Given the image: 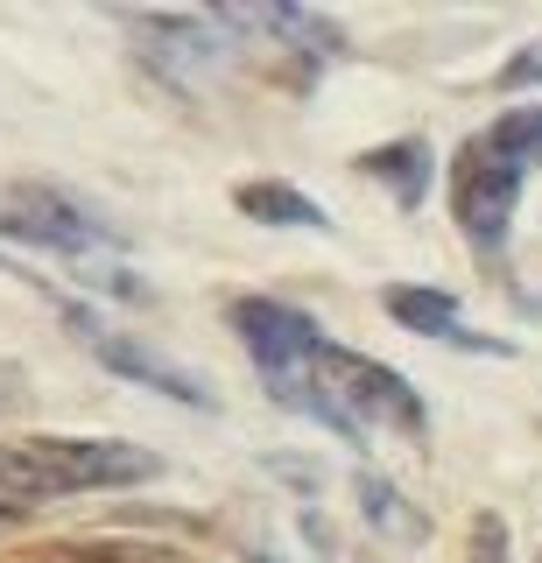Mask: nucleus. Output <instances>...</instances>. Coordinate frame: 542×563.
<instances>
[{"instance_id":"ddd939ff","label":"nucleus","mask_w":542,"mask_h":563,"mask_svg":"<svg viewBox=\"0 0 542 563\" xmlns=\"http://www.w3.org/2000/svg\"><path fill=\"white\" fill-rule=\"evenodd\" d=\"M472 563H507V521L500 515L472 521Z\"/></svg>"},{"instance_id":"dca6fc26","label":"nucleus","mask_w":542,"mask_h":563,"mask_svg":"<svg viewBox=\"0 0 542 563\" xmlns=\"http://www.w3.org/2000/svg\"><path fill=\"white\" fill-rule=\"evenodd\" d=\"M535 563H542V556H535Z\"/></svg>"},{"instance_id":"423d86ee","label":"nucleus","mask_w":542,"mask_h":563,"mask_svg":"<svg viewBox=\"0 0 542 563\" xmlns=\"http://www.w3.org/2000/svg\"><path fill=\"white\" fill-rule=\"evenodd\" d=\"M71 324H78V339L92 345V352H99V360L113 366L120 380H142V387H155V395L184 401V409H212V387H204L198 374H184V366H169L163 352H148V345L120 339V331H107L99 317H85V310H71Z\"/></svg>"},{"instance_id":"f257e3e1","label":"nucleus","mask_w":542,"mask_h":563,"mask_svg":"<svg viewBox=\"0 0 542 563\" xmlns=\"http://www.w3.org/2000/svg\"><path fill=\"white\" fill-rule=\"evenodd\" d=\"M163 472V457L113 437H29L0 451V493L22 500H57V493H92V486H142Z\"/></svg>"},{"instance_id":"9d476101","label":"nucleus","mask_w":542,"mask_h":563,"mask_svg":"<svg viewBox=\"0 0 542 563\" xmlns=\"http://www.w3.org/2000/svg\"><path fill=\"white\" fill-rule=\"evenodd\" d=\"M240 198V211L247 219H261V225H310V233H324V205L318 198H303V190H289V184H240L233 190Z\"/></svg>"},{"instance_id":"39448f33","label":"nucleus","mask_w":542,"mask_h":563,"mask_svg":"<svg viewBox=\"0 0 542 563\" xmlns=\"http://www.w3.org/2000/svg\"><path fill=\"white\" fill-rule=\"evenodd\" d=\"M451 198H458L465 240L479 246V254H500L507 219H515V205H521V169L507 163V155H494L486 141H472L458 155V176H451Z\"/></svg>"},{"instance_id":"0eeeda50","label":"nucleus","mask_w":542,"mask_h":563,"mask_svg":"<svg viewBox=\"0 0 542 563\" xmlns=\"http://www.w3.org/2000/svg\"><path fill=\"white\" fill-rule=\"evenodd\" d=\"M134 29L148 35V57L177 85H198V78H212L225 64V43H219L212 14H134Z\"/></svg>"},{"instance_id":"f8f14e48","label":"nucleus","mask_w":542,"mask_h":563,"mask_svg":"<svg viewBox=\"0 0 542 563\" xmlns=\"http://www.w3.org/2000/svg\"><path fill=\"white\" fill-rule=\"evenodd\" d=\"M360 507H366V521L374 528H388V536H423V515H409L401 507V493L388 486V479H374V472H360Z\"/></svg>"},{"instance_id":"f03ea898","label":"nucleus","mask_w":542,"mask_h":563,"mask_svg":"<svg viewBox=\"0 0 542 563\" xmlns=\"http://www.w3.org/2000/svg\"><path fill=\"white\" fill-rule=\"evenodd\" d=\"M233 331H240L247 360L261 366V380H268V395L283 401V409L324 422V430H339V416H331V401H324V387H318L324 331L310 324L303 310L275 303V296H240V303H233Z\"/></svg>"},{"instance_id":"4468645a","label":"nucleus","mask_w":542,"mask_h":563,"mask_svg":"<svg viewBox=\"0 0 542 563\" xmlns=\"http://www.w3.org/2000/svg\"><path fill=\"white\" fill-rule=\"evenodd\" d=\"M521 85H542V43H529L521 57H507V70H500V92H521Z\"/></svg>"},{"instance_id":"1a4fd4ad","label":"nucleus","mask_w":542,"mask_h":563,"mask_svg":"<svg viewBox=\"0 0 542 563\" xmlns=\"http://www.w3.org/2000/svg\"><path fill=\"white\" fill-rule=\"evenodd\" d=\"M360 169L374 176V184H388L401 211H416L430 198V141H388V148L360 155Z\"/></svg>"},{"instance_id":"9b49d317","label":"nucleus","mask_w":542,"mask_h":563,"mask_svg":"<svg viewBox=\"0 0 542 563\" xmlns=\"http://www.w3.org/2000/svg\"><path fill=\"white\" fill-rule=\"evenodd\" d=\"M494 155H507L515 169H529V163H542V106H515V113H500L494 128L479 134Z\"/></svg>"},{"instance_id":"6e6552de","label":"nucleus","mask_w":542,"mask_h":563,"mask_svg":"<svg viewBox=\"0 0 542 563\" xmlns=\"http://www.w3.org/2000/svg\"><path fill=\"white\" fill-rule=\"evenodd\" d=\"M395 324H409L416 339H444V345H465V352H507V339H479V331L458 324V303L444 289H388L380 296Z\"/></svg>"},{"instance_id":"20e7f679","label":"nucleus","mask_w":542,"mask_h":563,"mask_svg":"<svg viewBox=\"0 0 542 563\" xmlns=\"http://www.w3.org/2000/svg\"><path fill=\"white\" fill-rule=\"evenodd\" d=\"M0 240L49 246V254H71V261L120 246L113 219H99L92 205H78L71 190H57V184H8L0 190Z\"/></svg>"},{"instance_id":"2eb2a0df","label":"nucleus","mask_w":542,"mask_h":563,"mask_svg":"<svg viewBox=\"0 0 542 563\" xmlns=\"http://www.w3.org/2000/svg\"><path fill=\"white\" fill-rule=\"evenodd\" d=\"M0 515H8V507H0Z\"/></svg>"},{"instance_id":"7ed1b4c3","label":"nucleus","mask_w":542,"mask_h":563,"mask_svg":"<svg viewBox=\"0 0 542 563\" xmlns=\"http://www.w3.org/2000/svg\"><path fill=\"white\" fill-rule=\"evenodd\" d=\"M318 387L331 401V416H339V437H360L366 430H401V437H423L430 416L423 401H416V387L395 374V366L366 360V352H345L324 339V360H318Z\"/></svg>"}]
</instances>
